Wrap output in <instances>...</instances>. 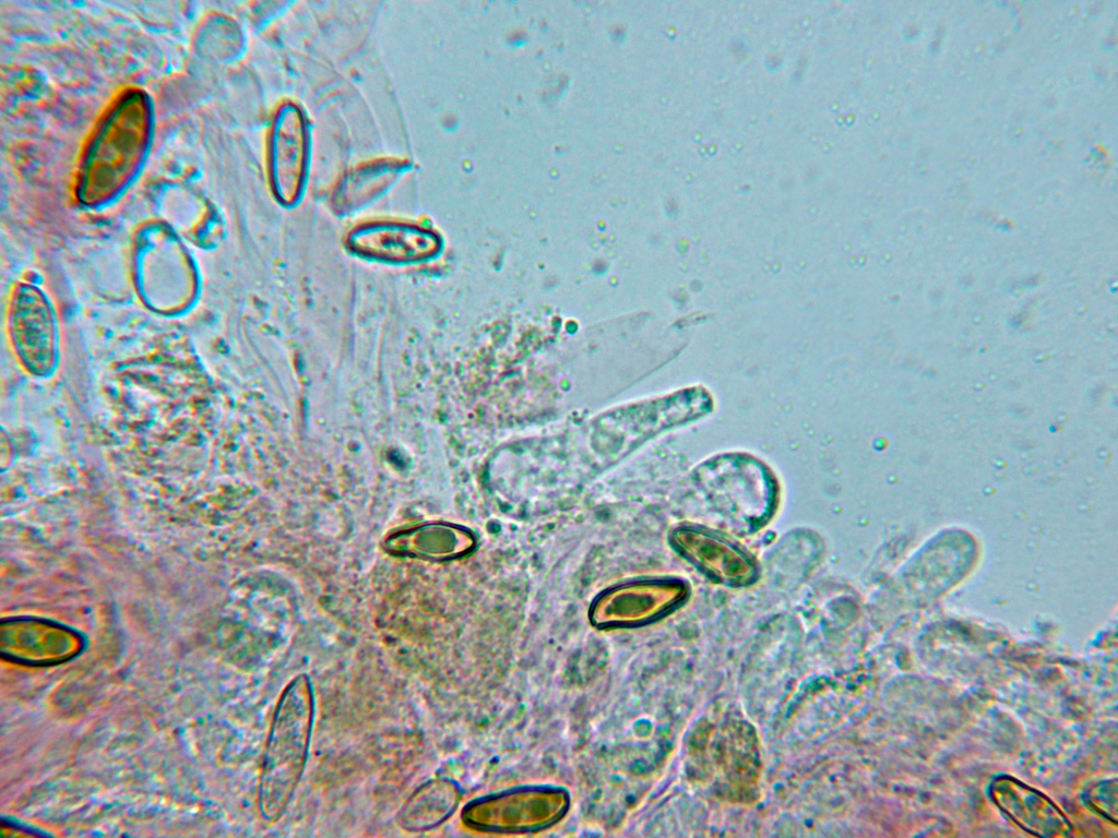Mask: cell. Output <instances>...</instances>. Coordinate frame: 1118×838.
<instances>
[{
	"label": "cell",
	"instance_id": "6da1fadb",
	"mask_svg": "<svg viewBox=\"0 0 1118 838\" xmlns=\"http://www.w3.org/2000/svg\"><path fill=\"white\" fill-rule=\"evenodd\" d=\"M314 713L311 680L300 673L288 682L278 697L261 757L257 801L266 823L282 817L301 779Z\"/></svg>",
	"mask_w": 1118,
	"mask_h": 838
},
{
	"label": "cell",
	"instance_id": "7a4b0ae2",
	"mask_svg": "<svg viewBox=\"0 0 1118 838\" xmlns=\"http://www.w3.org/2000/svg\"><path fill=\"white\" fill-rule=\"evenodd\" d=\"M309 161L308 119L301 107L285 101L274 112L267 141L269 181L281 203L292 205L300 199L308 179Z\"/></svg>",
	"mask_w": 1118,
	"mask_h": 838
},
{
	"label": "cell",
	"instance_id": "3957f363",
	"mask_svg": "<svg viewBox=\"0 0 1118 838\" xmlns=\"http://www.w3.org/2000/svg\"><path fill=\"white\" fill-rule=\"evenodd\" d=\"M8 328L16 356L35 375L51 372L57 359V328L52 308L32 285H19L11 297Z\"/></svg>",
	"mask_w": 1118,
	"mask_h": 838
},
{
	"label": "cell",
	"instance_id": "277c9868",
	"mask_svg": "<svg viewBox=\"0 0 1118 838\" xmlns=\"http://www.w3.org/2000/svg\"><path fill=\"white\" fill-rule=\"evenodd\" d=\"M992 802L1012 822L1038 837L1070 836L1072 826L1061 810L1045 794L1009 776L994 779Z\"/></svg>",
	"mask_w": 1118,
	"mask_h": 838
},
{
	"label": "cell",
	"instance_id": "5b68a950",
	"mask_svg": "<svg viewBox=\"0 0 1118 838\" xmlns=\"http://www.w3.org/2000/svg\"><path fill=\"white\" fill-rule=\"evenodd\" d=\"M685 535V554L711 578L744 584L754 576L752 559L728 540L703 529L687 530Z\"/></svg>",
	"mask_w": 1118,
	"mask_h": 838
},
{
	"label": "cell",
	"instance_id": "8992f818",
	"mask_svg": "<svg viewBox=\"0 0 1118 838\" xmlns=\"http://www.w3.org/2000/svg\"><path fill=\"white\" fill-rule=\"evenodd\" d=\"M413 165L406 158L380 157L346 171L333 192L334 202L344 206L365 203L389 190Z\"/></svg>",
	"mask_w": 1118,
	"mask_h": 838
},
{
	"label": "cell",
	"instance_id": "52a82bcc",
	"mask_svg": "<svg viewBox=\"0 0 1118 838\" xmlns=\"http://www.w3.org/2000/svg\"><path fill=\"white\" fill-rule=\"evenodd\" d=\"M349 243L354 249L370 254L408 258L432 251L437 240L432 234L416 226L372 224L354 231Z\"/></svg>",
	"mask_w": 1118,
	"mask_h": 838
},
{
	"label": "cell",
	"instance_id": "ba28073f",
	"mask_svg": "<svg viewBox=\"0 0 1118 838\" xmlns=\"http://www.w3.org/2000/svg\"><path fill=\"white\" fill-rule=\"evenodd\" d=\"M456 790L445 779H432L407 798L397 814L401 828L409 833L430 830L441 824L456 803Z\"/></svg>",
	"mask_w": 1118,
	"mask_h": 838
},
{
	"label": "cell",
	"instance_id": "9c48e42d",
	"mask_svg": "<svg viewBox=\"0 0 1118 838\" xmlns=\"http://www.w3.org/2000/svg\"><path fill=\"white\" fill-rule=\"evenodd\" d=\"M80 644L69 636H27L2 639L1 653L8 660L29 666L64 662L76 656Z\"/></svg>",
	"mask_w": 1118,
	"mask_h": 838
}]
</instances>
